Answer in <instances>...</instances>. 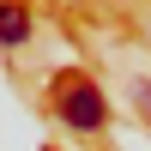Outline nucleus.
Returning a JSON list of instances; mask_svg holds the SVG:
<instances>
[{
    "label": "nucleus",
    "mask_w": 151,
    "mask_h": 151,
    "mask_svg": "<svg viewBox=\"0 0 151 151\" xmlns=\"http://www.w3.org/2000/svg\"><path fill=\"white\" fill-rule=\"evenodd\" d=\"M55 109H60V121H67V127L91 133L97 121H103V91H97L91 79H79V73H73V79L55 85Z\"/></svg>",
    "instance_id": "1"
},
{
    "label": "nucleus",
    "mask_w": 151,
    "mask_h": 151,
    "mask_svg": "<svg viewBox=\"0 0 151 151\" xmlns=\"http://www.w3.org/2000/svg\"><path fill=\"white\" fill-rule=\"evenodd\" d=\"M24 36H30V12L6 0V6H0V42H6V48H18Z\"/></svg>",
    "instance_id": "2"
},
{
    "label": "nucleus",
    "mask_w": 151,
    "mask_h": 151,
    "mask_svg": "<svg viewBox=\"0 0 151 151\" xmlns=\"http://www.w3.org/2000/svg\"><path fill=\"white\" fill-rule=\"evenodd\" d=\"M139 103H145V109H151V85H139Z\"/></svg>",
    "instance_id": "3"
}]
</instances>
